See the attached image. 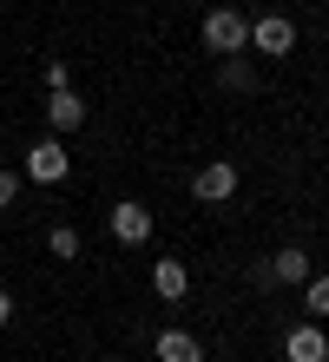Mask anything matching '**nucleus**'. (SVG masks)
Segmentation results:
<instances>
[{"label":"nucleus","instance_id":"f257e3e1","mask_svg":"<svg viewBox=\"0 0 329 362\" xmlns=\"http://www.w3.org/2000/svg\"><path fill=\"white\" fill-rule=\"evenodd\" d=\"M197 40H204V53H250V13L244 7H211L197 20Z\"/></svg>","mask_w":329,"mask_h":362},{"label":"nucleus","instance_id":"f03ea898","mask_svg":"<svg viewBox=\"0 0 329 362\" xmlns=\"http://www.w3.org/2000/svg\"><path fill=\"white\" fill-rule=\"evenodd\" d=\"M250 53L290 59V53H296V20H290V13H257V20H250Z\"/></svg>","mask_w":329,"mask_h":362},{"label":"nucleus","instance_id":"7ed1b4c3","mask_svg":"<svg viewBox=\"0 0 329 362\" xmlns=\"http://www.w3.org/2000/svg\"><path fill=\"white\" fill-rule=\"evenodd\" d=\"M191 198L197 204H224V198H237V165L231 158H204L191 172Z\"/></svg>","mask_w":329,"mask_h":362},{"label":"nucleus","instance_id":"20e7f679","mask_svg":"<svg viewBox=\"0 0 329 362\" xmlns=\"http://www.w3.org/2000/svg\"><path fill=\"white\" fill-rule=\"evenodd\" d=\"M66 172H73V152H66L59 139H33V152H27V178H33V185H59Z\"/></svg>","mask_w":329,"mask_h":362},{"label":"nucleus","instance_id":"39448f33","mask_svg":"<svg viewBox=\"0 0 329 362\" xmlns=\"http://www.w3.org/2000/svg\"><path fill=\"white\" fill-rule=\"evenodd\" d=\"M263 270H270V284H277V290H296L316 264H310V250H303V244H283L277 257H263Z\"/></svg>","mask_w":329,"mask_h":362},{"label":"nucleus","instance_id":"423d86ee","mask_svg":"<svg viewBox=\"0 0 329 362\" xmlns=\"http://www.w3.org/2000/svg\"><path fill=\"white\" fill-rule=\"evenodd\" d=\"M112 238H119V244H132V250L151 238V211H145L139 198H119V204H112Z\"/></svg>","mask_w":329,"mask_h":362},{"label":"nucleus","instance_id":"0eeeda50","mask_svg":"<svg viewBox=\"0 0 329 362\" xmlns=\"http://www.w3.org/2000/svg\"><path fill=\"white\" fill-rule=\"evenodd\" d=\"M283 362H329V336H323V323H296L290 336H283Z\"/></svg>","mask_w":329,"mask_h":362},{"label":"nucleus","instance_id":"6e6552de","mask_svg":"<svg viewBox=\"0 0 329 362\" xmlns=\"http://www.w3.org/2000/svg\"><path fill=\"white\" fill-rule=\"evenodd\" d=\"M47 125H53V132H79V125H86V99H79L73 86L47 93Z\"/></svg>","mask_w":329,"mask_h":362},{"label":"nucleus","instance_id":"1a4fd4ad","mask_svg":"<svg viewBox=\"0 0 329 362\" xmlns=\"http://www.w3.org/2000/svg\"><path fill=\"white\" fill-rule=\"evenodd\" d=\"M151 349H158V362H204V343H197V329H178V323L158 329V343H151Z\"/></svg>","mask_w":329,"mask_h":362},{"label":"nucleus","instance_id":"9d476101","mask_svg":"<svg viewBox=\"0 0 329 362\" xmlns=\"http://www.w3.org/2000/svg\"><path fill=\"white\" fill-rule=\"evenodd\" d=\"M151 290H158L165 303H185V290H191V270H185V257H158V264H151Z\"/></svg>","mask_w":329,"mask_h":362},{"label":"nucleus","instance_id":"9b49d317","mask_svg":"<svg viewBox=\"0 0 329 362\" xmlns=\"http://www.w3.org/2000/svg\"><path fill=\"white\" fill-rule=\"evenodd\" d=\"M217 86H224V93H257V66L244 53H224V59H217Z\"/></svg>","mask_w":329,"mask_h":362},{"label":"nucleus","instance_id":"f8f14e48","mask_svg":"<svg viewBox=\"0 0 329 362\" xmlns=\"http://www.w3.org/2000/svg\"><path fill=\"white\" fill-rule=\"evenodd\" d=\"M296 290H303V310L310 316H329V270H310Z\"/></svg>","mask_w":329,"mask_h":362},{"label":"nucleus","instance_id":"ddd939ff","mask_svg":"<svg viewBox=\"0 0 329 362\" xmlns=\"http://www.w3.org/2000/svg\"><path fill=\"white\" fill-rule=\"evenodd\" d=\"M47 250H53L59 264H73V257H79V230H73V224H53V238H47Z\"/></svg>","mask_w":329,"mask_h":362},{"label":"nucleus","instance_id":"4468645a","mask_svg":"<svg viewBox=\"0 0 329 362\" xmlns=\"http://www.w3.org/2000/svg\"><path fill=\"white\" fill-rule=\"evenodd\" d=\"M40 79H47V93H59V86H73V66H66V59H47Z\"/></svg>","mask_w":329,"mask_h":362},{"label":"nucleus","instance_id":"2eb2a0df","mask_svg":"<svg viewBox=\"0 0 329 362\" xmlns=\"http://www.w3.org/2000/svg\"><path fill=\"white\" fill-rule=\"evenodd\" d=\"M13 198H20V172H0V211H7Z\"/></svg>","mask_w":329,"mask_h":362},{"label":"nucleus","instance_id":"dca6fc26","mask_svg":"<svg viewBox=\"0 0 329 362\" xmlns=\"http://www.w3.org/2000/svg\"><path fill=\"white\" fill-rule=\"evenodd\" d=\"M7 323H13V296L0 290V329H7Z\"/></svg>","mask_w":329,"mask_h":362}]
</instances>
